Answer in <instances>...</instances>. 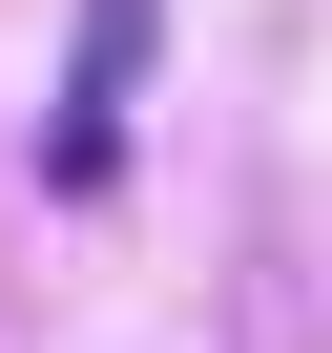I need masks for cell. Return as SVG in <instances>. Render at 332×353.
I'll return each mask as SVG.
<instances>
[{"label":"cell","instance_id":"obj_1","mask_svg":"<svg viewBox=\"0 0 332 353\" xmlns=\"http://www.w3.org/2000/svg\"><path fill=\"white\" fill-rule=\"evenodd\" d=\"M125 83H145V0H83V63H63V125H42L63 188H104V166H125Z\"/></svg>","mask_w":332,"mask_h":353}]
</instances>
